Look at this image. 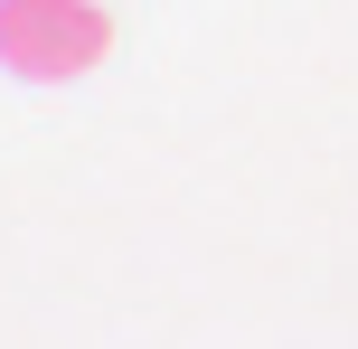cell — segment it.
<instances>
[{
    "label": "cell",
    "mask_w": 358,
    "mask_h": 349,
    "mask_svg": "<svg viewBox=\"0 0 358 349\" xmlns=\"http://www.w3.org/2000/svg\"><path fill=\"white\" fill-rule=\"evenodd\" d=\"M113 57L104 0H0V66L19 85H76Z\"/></svg>",
    "instance_id": "1"
}]
</instances>
